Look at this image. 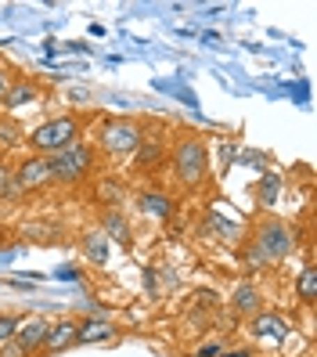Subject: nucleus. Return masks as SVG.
Returning <instances> with one entry per match:
<instances>
[{
    "label": "nucleus",
    "mask_w": 317,
    "mask_h": 357,
    "mask_svg": "<svg viewBox=\"0 0 317 357\" xmlns=\"http://www.w3.org/2000/svg\"><path fill=\"white\" fill-rule=\"evenodd\" d=\"M79 141V123L72 116H54V119H44L40 127H33L26 134V144L33 152H44V155H54L61 149Z\"/></svg>",
    "instance_id": "f257e3e1"
},
{
    "label": "nucleus",
    "mask_w": 317,
    "mask_h": 357,
    "mask_svg": "<svg viewBox=\"0 0 317 357\" xmlns=\"http://www.w3.org/2000/svg\"><path fill=\"white\" fill-rule=\"evenodd\" d=\"M94 166V149L91 144H69L54 155H47V170H51V181H61V184H72L79 177H87Z\"/></svg>",
    "instance_id": "f03ea898"
},
{
    "label": "nucleus",
    "mask_w": 317,
    "mask_h": 357,
    "mask_svg": "<svg viewBox=\"0 0 317 357\" xmlns=\"http://www.w3.org/2000/svg\"><path fill=\"white\" fill-rule=\"evenodd\" d=\"M292 249H295L292 231H288L285 224H278V220H267V224L260 227L256 242H252L249 257H252V264H270V260H285Z\"/></svg>",
    "instance_id": "7ed1b4c3"
},
{
    "label": "nucleus",
    "mask_w": 317,
    "mask_h": 357,
    "mask_svg": "<svg viewBox=\"0 0 317 357\" xmlns=\"http://www.w3.org/2000/svg\"><path fill=\"white\" fill-rule=\"evenodd\" d=\"M98 137H101V149L109 155H134L137 144L144 141V130L134 119H105Z\"/></svg>",
    "instance_id": "20e7f679"
},
{
    "label": "nucleus",
    "mask_w": 317,
    "mask_h": 357,
    "mask_svg": "<svg viewBox=\"0 0 317 357\" xmlns=\"http://www.w3.org/2000/svg\"><path fill=\"white\" fill-rule=\"evenodd\" d=\"M173 166H177V177H180L187 188H195V184L206 177V144L195 141V137L180 141L177 152H173Z\"/></svg>",
    "instance_id": "39448f33"
},
{
    "label": "nucleus",
    "mask_w": 317,
    "mask_h": 357,
    "mask_svg": "<svg viewBox=\"0 0 317 357\" xmlns=\"http://www.w3.org/2000/svg\"><path fill=\"white\" fill-rule=\"evenodd\" d=\"M15 184H18V192H40V188L54 184L47 170V155H26L15 166Z\"/></svg>",
    "instance_id": "423d86ee"
},
{
    "label": "nucleus",
    "mask_w": 317,
    "mask_h": 357,
    "mask_svg": "<svg viewBox=\"0 0 317 357\" xmlns=\"http://www.w3.org/2000/svg\"><path fill=\"white\" fill-rule=\"evenodd\" d=\"M288 332H292V328L285 325V318H278V314H252V335H256V340L281 343Z\"/></svg>",
    "instance_id": "0eeeda50"
},
{
    "label": "nucleus",
    "mask_w": 317,
    "mask_h": 357,
    "mask_svg": "<svg viewBox=\"0 0 317 357\" xmlns=\"http://www.w3.org/2000/svg\"><path fill=\"white\" fill-rule=\"evenodd\" d=\"M44 335H47V321H44V318H29V321H18L15 343L29 354V350H40V347H44Z\"/></svg>",
    "instance_id": "6e6552de"
},
{
    "label": "nucleus",
    "mask_w": 317,
    "mask_h": 357,
    "mask_svg": "<svg viewBox=\"0 0 317 357\" xmlns=\"http://www.w3.org/2000/svg\"><path fill=\"white\" fill-rule=\"evenodd\" d=\"M76 343V321H58V325H47V335H44V347L47 350H65Z\"/></svg>",
    "instance_id": "1a4fd4ad"
},
{
    "label": "nucleus",
    "mask_w": 317,
    "mask_h": 357,
    "mask_svg": "<svg viewBox=\"0 0 317 357\" xmlns=\"http://www.w3.org/2000/svg\"><path fill=\"white\" fill-rule=\"evenodd\" d=\"M137 206H141V213L155 217V220H166V217L173 213V202L166 199V195H159V192H141L137 195Z\"/></svg>",
    "instance_id": "9d476101"
},
{
    "label": "nucleus",
    "mask_w": 317,
    "mask_h": 357,
    "mask_svg": "<svg viewBox=\"0 0 317 357\" xmlns=\"http://www.w3.org/2000/svg\"><path fill=\"white\" fill-rule=\"evenodd\" d=\"M116 328L109 321H79L76 325V343H105V340H112Z\"/></svg>",
    "instance_id": "9b49d317"
},
{
    "label": "nucleus",
    "mask_w": 317,
    "mask_h": 357,
    "mask_svg": "<svg viewBox=\"0 0 317 357\" xmlns=\"http://www.w3.org/2000/svg\"><path fill=\"white\" fill-rule=\"evenodd\" d=\"M33 101H40V91H36V83H29V79L11 83L8 94H4V105H8V109H22V105H33Z\"/></svg>",
    "instance_id": "f8f14e48"
},
{
    "label": "nucleus",
    "mask_w": 317,
    "mask_h": 357,
    "mask_svg": "<svg viewBox=\"0 0 317 357\" xmlns=\"http://www.w3.org/2000/svg\"><path fill=\"white\" fill-rule=\"evenodd\" d=\"M231 303H235V310L238 314H260V303H263V296H260V289L256 285H238L235 289V296H231Z\"/></svg>",
    "instance_id": "ddd939ff"
},
{
    "label": "nucleus",
    "mask_w": 317,
    "mask_h": 357,
    "mask_svg": "<svg viewBox=\"0 0 317 357\" xmlns=\"http://www.w3.org/2000/svg\"><path fill=\"white\" fill-rule=\"evenodd\" d=\"M105 238H112L119 245H130V224H126V217L119 213V209H109V213H105Z\"/></svg>",
    "instance_id": "4468645a"
},
{
    "label": "nucleus",
    "mask_w": 317,
    "mask_h": 357,
    "mask_svg": "<svg viewBox=\"0 0 317 357\" xmlns=\"http://www.w3.org/2000/svg\"><path fill=\"white\" fill-rule=\"evenodd\" d=\"M159 159H162V144L159 141H141L137 144V152H134L137 170H152V166H159Z\"/></svg>",
    "instance_id": "2eb2a0df"
},
{
    "label": "nucleus",
    "mask_w": 317,
    "mask_h": 357,
    "mask_svg": "<svg viewBox=\"0 0 317 357\" xmlns=\"http://www.w3.org/2000/svg\"><path fill=\"white\" fill-rule=\"evenodd\" d=\"M83 253H87V260L91 264H109V238L105 235H87L83 238Z\"/></svg>",
    "instance_id": "dca6fc26"
},
{
    "label": "nucleus",
    "mask_w": 317,
    "mask_h": 357,
    "mask_svg": "<svg viewBox=\"0 0 317 357\" xmlns=\"http://www.w3.org/2000/svg\"><path fill=\"white\" fill-rule=\"evenodd\" d=\"M18 144H26V134L15 119H0V149L4 152H15Z\"/></svg>",
    "instance_id": "f3484780"
},
{
    "label": "nucleus",
    "mask_w": 317,
    "mask_h": 357,
    "mask_svg": "<svg viewBox=\"0 0 317 357\" xmlns=\"http://www.w3.org/2000/svg\"><path fill=\"white\" fill-rule=\"evenodd\" d=\"M94 199H98V202H105V206H116V202L123 199V181H116V177H101V181H98Z\"/></svg>",
    "instance_id": "a211bd4d"
},
{
    "label": "nucleus",
    "mask_w": 317,
    "mask_h": 357,
    "mask_svg": "<svg viewBox=\"0 0 317 357\" xmlns=\"http://www.w3.org/2000/svg\"><path fill=\"white\" fill-rule=\"evenodd\" d=\"M295 292H300V300L303 303H317V271L314 267H307L303 275H300V282H295Z\"/></svg>",
    "instance_id": "6ab92c4d"
},
{
    "label": "nucleus",
    "mask_w": 317,
    "mask_h": 357,
    "mask_svg": "<svg viewBox=\"0 0 317 357\" xmlns=\"http://www.w3.org/2000/svg\"><path fill=\"white\" fill-rule=\"evenodd\" d=\"M18 195V184H15V170L8 162H0V199H15Z\"/></svg>",
    "instance_id": "aec40b11"
},
{
    "label": "nucleus",
    "mask_w": 317,
    "mask_h": 357,
    "mask_svg": "<svg viewBox=\"0 0 317 357\" xmlns=\"http://www.w3.org/2000/svg\"><path fill=\"white\" fill-rule=\"evenodd\" d=\"M15 332H18V321L11 318V314H0V347L11 343V340H15Z\"/></svg>",
    "instance_id": "412c9836"
},
{
    "label": "nucleus",
    "mask_w": 317,
    "mask_h": 357,
    "mask_svg": "<svg viewBox=\"0 0 317 357\" xmlns=\"http://www.w3.org/2000/svg\"><path fill=\"white\" fill-rule=\"evenodd\" d=\"M0 357H26V350L18 347L15 340H11V343H4V347H0Z\"/></svg>",
    "instance_id": "4be33fe9"
},
{
    "label": "nucleus",
    "mask_w": 317,
    "mask_h": 357,
    "mask_svg": "<svg viewBox=\"0 0 317 357\" xmlns=\"http://www.w3.org/2000/svg\"><path fill=\"white\" fill-rule=\"evenodd\" d=\"M217 354H220V347H217V343H209V347H202V350H199V357H217Z\"/></svg>",
    "instance_id": "5701e85b"
},
{
    "label": "nucleus",
    "mask_w": 317,
    "mask_h": 357,
    "mask_svg": "<svg viewBox=\"0 0 317 357\" xmlns=\"http://www.w3.org/2000/svg\"><path fill=\"white\" fill-rule=\"evenodd\" d=\"M8 87H11V79H8L4 73H0V101H4V94H8Z\"/></svg>",
    "instance_id": "b1692460"
},
{
    "label": "nucleus",
    "mask_w": 317,
    "mask_h": 357,
    "mask_svg": "<svg viewBox=\"0 0 317 357\" xmlns=\"http://www.w3.org/2000/svg\"><path fill=\"white\" fill-rule=\"evenodd\" d=\"M217 357H249V350H235V354H231V350H220Z\"/></svg>",
    "instance_id": "393cba45"
}]
</instances>
